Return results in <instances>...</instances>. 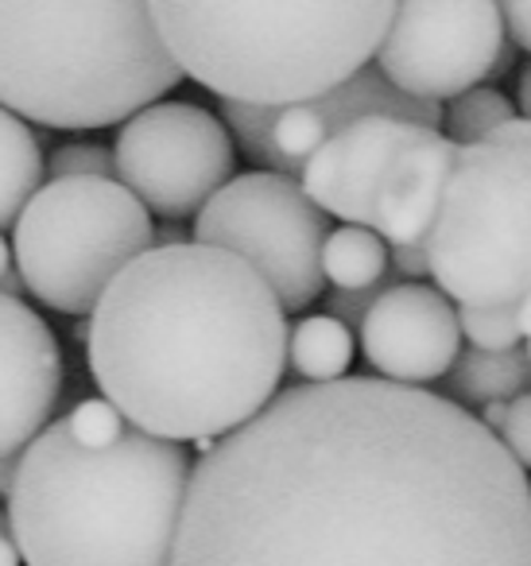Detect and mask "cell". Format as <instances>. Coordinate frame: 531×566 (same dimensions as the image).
<instances>
[{
    "label": "cell",
    "instance_id": "cell-9",
    "mask_svg": "<svg viewBox=\"0 0 531 566\" xmlns=\"http://www.w3.org/2000/svg\"><path fill=\"white\" fill-rule=\"evenodd\" d=\"M110 156L121 187L159 218H198L237 167L229 128L190 102H156L128 117Z\"/></svg>",
    "mask_w": 531,
    "mask_h": 566
},
{
    "label": "cell",
    "instance_id": "cell-25",
    "mask_svg": "<svg viewBox=\"0 0 531 566\" xmlns=\"http://www.w3.org/2000/svg\"><path fill=\"white\" fill-rule=\"evenodd\" d=\"M500 20H504V35L512 40V48L531 55V0H504L497 4Z\"/></svg>",
    "mask_w": 531,
    "mask_h": 566
},
{
    "label": "cell",
    "instance_id": "cell-13",
    "mask_svg": "<svg viewBox=\"0 0 531 566\" xmlns=\"http://www.w3.org/2000/svg\"><path fill=\"white\" fill-rule=\"evenodd\" d=\"M63 392V349L17 295H0V458H17L48 427Z\"/></svg>",
    "mask_w": 531,
    "mask_h": 566
},
{
    "label": "cell",
    "instance_id": "cell-17",
    "mask_svg": "<svg viewBox=\"0 0 531 566\" xmlns=\"http://www.w3.org/2000/svg\"><path fill=\"white\" fill-rule=\"evenodd\" d=\"M43 187V151L20 117L0 109V229L17 226L20 210Z\"/></svg>",
    "mask_w": 531,
    "mask_h": 566
},
{
    "label": "cell",
    "instance_id": "cell-19",
    "mask_svg": "<svg viewBox=\"0 0 531 566\" xmlns=\"http://www.w3.org/2000/svg\"><path fill=\"white\" fill-rule=\"evenodd\" d=\"M512 117H516L512 97H504L497 86H477V90H469V94L446 102L442 128H438V133L450 144H458V148H473V144L489 140V136Z\"/></svg>",
    "mask_w": 531,
    "mask_h": 566
},
{
    "label": "cell",
    "instance_id": "cell-16",
    "mask_svg": "<svg viewBox=\"0 0 531 566\" xmlns=\"http://www.w3.org/2000/svg\"><path fill=\"white\" fill-rule=\"evenodd\" d=\"M357 338L330 315H306L288 334V361L306 385H334L350 377Z\"/></svg>",
    "mask_w": 531,
    "mask_h": 566
},
{
    "label": "cell",
    "instance_id": "cell-1",
    "mask_svg": "<svg viewBox=\"0 0 531 566\" xmlns=\"http://www.w3.org/2000/svg\"><path fill=\"white\" fill-rule=\"evenodd\" d=\"M171 566H531V478L430 388L295 385L190 465Z\"/></svg>",
    "mask_w": 531,
    "mask_h": 566
},
{
    "label": "cell",
    "instance_id": "cell-6",
    "mask_svg": "<svg viewBox=\"0 0 531 566\" xmlns=\"http://www.w3.org/2000/svg\"><path fill=\"white\" fill-rule=\"evenodd\" d=\"M427 275L458 307L516 311L531 295V151L458 148L427 237Z\"/></svg>",
    "mask_w": 531,
    "mask_h": 566
},
{
    "label": "cell",
    "instance_id": "cell-15",
    "mask_svg": "<svg viewBox=\"0 0 531 566\" xmlns=\"http://www.w3.org/2000/svg\"><path fill=\"white\" fill-rule=\"evenodd\" d=\"M531 392V365L523 349L508 354H481V349H461L454 357L450 373L442 377V400L473 411L485 403H508L516 396Z\"/></svg>",
    "mask_w": 531,
    "mask_h": 566
},
{
    "label": "cell",
    "instance_id": "cell-18",
    "mask_svg": "<svg viewBox=\"0 0 531 566\" xmlns=\"http://www.w3.org/2000/svg\"><path fill=\"white\" fill-rule=\"evenodd\" d=\"M388 275V244L373 229H330L326 244H322V280L334 283V292H368Z\"/></svg>",
    "mask_w": 531,
    "mask_h": 566
},
{
    "label": "cell",
    "instance_id": "cell-32",
    "mask_svg": "<svg viewBox=\"0 0 531 566\" xmlns=\"http://www.w3.org/2000/svg\"><path fill=\"white\" fill-rule=\"evenodd\" d=\"M516 109H520V117H528L531 120V66L520 74V90H516Z\"/></svg>",
    "mask_w": 531,
    "mask_h": 566
},
{
    "label": "cell",
    "instance_id": "cell-20",
    "mask_svg": "<svg viewBox=\"0 0 531 566\" xmlns=\"http://www.w3.org/2000/svg\"><path fill=\"white\" fill-rule=\"evenodd\" d=\"M458 331L469 342V349L481 354H508L520 349V326H516V311H477L458 307Z\"/></svg>",
    "mask_w": 531,
    "mask_h": 566
},
{
    "label": "cell",
    "instance_id": "cell-12",
    "mask_svg": "<svg viewBox=\"0 0 531 566\" xmlns=\"http://www.w3.org/2000/svg\"><path fill=\"white\" fill-rule=\"evenodd\" d=\"M423 133H435V128H423L404 117H384V113L350 120L334 136H326V144L306 159L299 171V187L330 218L373 229L384 175L392 171L399 151L419 140Z\"/></svg>",
    "mask_w": 531,
    "mask_h": 566
},
{
    "label": "cell",
    "instance_id": "cell-7",
    "mask_svg": "<svg viewBox=\"0 0 531 566\" xmlns=\"http://www.w3.org/2000/svg\"><path fill=\"white\" fill-rule=\"evenodd\" d=\"M12 264L20 287L59 315H90L113 280L156 249L152 213L117 179H51L20 210Z\"/></svg>",
    "mask_w": 531,
    "mask_h": 566
},
{
    "label": "cell",
    "instance_id": "cell-33",
    "mask_svg": "<svg viewBox=\"0 0 531 566\" xmlns=\"http://www.w3.org/2000/svg\"><path fill=\"white\" fill-rule=\"evenodd\" d=\"M516 326H520V338L531 342V295L516 307Z\"/></svg>",
    "mask_w": 531,
    "mask_h": 566
},
{
    "label": "cell",
    "instance_id": "cell-10",
    "mask_svg": "<svg viewBox=\"0 0 531 566\" xmlns=\"http://www.w3.org/2000/svg\"><path fill=\"white\" fill-rule=\"evenodd\" d=\"M504 40L492 0H407L392 12L373 63L399 94L442 105L489 82Z\"/></svg>",
    "mask_w": 531,
    "mask_h": 566
},
{
    "label": "cell",
    "instance_id": "cell-30",
    "mask_svg": "<svg viewBox=\"0 0 531 566\" xmlns=\"http://www.w3.org/2000/svg\"><path fill=\"white\" fill-rule=\"evenodd\" d=\"M504 411H508V403H485L481 416H477V423H481L489 434H497L500 423H504Z\"/></svg>",
    "mask_w": 531,
    "mask_h": 566
},
{
    "label": "cell",
    "instance_id": "cell-11",
    "mask_svg": "<svg viewBox=\"0 0 531 566\" xmlns=\"http://www.w3.org/2000/svg\"><path fill=\"white\" fill-rule=\"evenodd\" d=\"M361 354L388 385L427 388L461 354L458 307L427 283H392L357 326Z\"/></svg>",
    "mask_w": 531,
    "mask_h": 566
},
{
    "label": "cell",
    "instance_id": "cell-8",
    "mask_svg": "<svg viewBox=\"0 0 531 566\" xmlns=\"http://www.w3.org/2000/svg\"><path fill=\"white\" fill-rule=\"evenodd\" d=\"M330 221L295 179L275 171L233 175L195 218V241L241 256L275 303L306 311L322 295V244Z\"/></svg>",
    "mask_w": 531,
    "mask_h": 566
},
{
    "label": "cell",
    "instance_id": "cell-23",
    "mask_svg": "<svg viewBox=\"0 0 531 566\" xmlns=\"http://www.w3.org/2000/svg\"><path fill=\"white\" fill-rule=\"evenodd\" d=\"M497 442L508 450V458H512L523 473H531V392L508 400V411H504V423H500V431H497Z\"/></svg>",
    "mask_w": 531,
    "mask_h": 566
},
{
    "label": "cell",
    "instance_id": "cell-29",
    "mask_svg": "<svg viewBox=\"0 0 531 566\" xmlns=\"http://www.w3.org/2000/svg\"><path fill=\"white\" fill-rule=\"evenodd\" d=\"M0 566H20V551H17V543H12L4 509H0Z\"/></svg>",
    "mask_w": 531,
    "mask_h": 566
},
{
    "label": "cell",
    "instance_id": "cell-24",
    "mask_svg": "<svg viewBox=\"0 0 531 566\" xmlns=\"http://www.w3.org/2000/svg\"><path fill=\"white\" fill-rule=\"evenodd\" d=\"M392 280H396V272H392L384 283H376V287H368V292H330L326 295V315L337 318V323H342L345 331L353 334L361 326V318H365V311L373 307L376 295L388 292V287H392Z\"/></svg>",
    "mask_w": 531,
    "mask_h": 566
},
{
    "label": "cell",
    "instance_id": "cell-31",
    "mask_svg": "<svg viewBox=\"0 0 531 566\" xmlns=\"http://www.w3.org/2000/svg\"><path fill=\"white\" fill-rule=\"evenodd\" d=\"M512 63H516V48L504 40V48H500V55H497V63H492V74H489V82H497V78H508L512 74Z\"/></svg>",
    "mask_w": 531,
    "mask_h": 566
},
{
    "label": "cell",
    "instance_id": "cell-27",
    "mask_svg": "<svg viewBox=\"0 0 531 566\" xmlns=\"http://www.w3.org/2000/svg\"><path fill=\"white\" fill-rule=\"evenodd\" d=\"M485 144H492V148H520V151H531V120L516 113V117L504 120V125H500L497 133H492Z\"/></svg>",
    "mask_w": 531,
    "mask_h": 566
},
{
    "label": "cell",
    "instance_id": "cell-14",
    "mask_svg": "<svg viewBox=\"0 0 531 566\" xmlns=\"http://www.w3.org/2000/svg\"><path fill=\"white\" fill-rule=\"evenodd\" d=\"M454 164H458V144L446 140L438 128L423 133L419 140L399 151L392 171L384 175L381 195H376L373 233L388 249L427 244L438 210H442L446 187H450Z\"/></svg>",
    "mask_w": 531,
    "mask_h": 566
},
{
    "label": "cell",
    "instance_id": "cell-28",
    "mask_svg": "<svg viewBox=\"0 0 531 566\" xmlns=\"http://www.w3.org/2000/svg\"><path fill=\"white\" fill-rule=\"evenodd\" d=\"M20 275H17V268H12V249H9V241L0 237V295H17L20 300Z\"/></svg>",
    "mask_w": 531,
    "mask_h": 566
},
{
    "label": "cell",
    "instance_id": "cell-22",
    "mask_svg": "<svg viewBox=\"0 0 531 566\" xmlns=\"http://www.w3.org/2000/svg\"><path fill=\"white\" fill-rule=\"evenodd\" d=\"M43 175H51V179H82V175L113 179V156L97 144H66L43 164Z\"/></svg>",
    "mask_w": 531,
    "mask_h": 566
},
{
    "label": "cell",
    "instance_id": "cell-3",
    "mask_svg": "<svg viewBox=\"0 0 531 566\" xmlns=\"http://www.w3.org/2000/svg\"><path fill=\"white\" fill-rule=\"evenodd\" d=\"M187 485L179 442L125 431L82 450L59 419L20 450L4 516L28 566H171Z\"/></svg>",
    "mask_w": 531,
    "mask_h": 566
},
{
    "label": "cell",
    "instance_id": "cell-26",
    "mask_svg": "<svg viewBox=\"0 0 531 566\" xmlns=\"http://www.w3.org/2000/svg\"><path fill=\"white\" fill-rule=\"evenodd\" d=\"M388 268L396 275H404L407 283H415L419 275H427V249H423V244H404V249H388Z\"/></svg>",
    "mask_w": 531,
    "mask_h": 566
},
{
    "label": "cell",
    "instance_id": "cell-4",
    "mask_svg": "<svg viewBox=\"0 0 531 566\" xmlns=\"http://www.w3.org/2000/svg\"><path fill=\"white\" fill-rule=\"evenodd\" d=\"M392 0H152L183 78L226 105L288 109L342 90L373 63Z\"/></svg>",
    "mask_w": 531,
    "mask_h": 566
},
{
    "label": "cell",
    "instance_id": "cell-5",
    "mask_svg": "<svg viewBox=\"0 0 531 566\" xmlns=\"http://www.w3.org/2000/svg\"><path fill=\"white\" fill-rule=\"evenodd\" d=\"M183 82L152 0L0 4V109L48 128L125 125Z\"/></svg>",
    "mask_w": 531,
    "mask_h": 566
},
{
    "label": "cell",
    "instance_id": "cell-34",
    "mask_svg": "<svg viewBox=\"0 0 531 566\" xmlns=\"http://www.w3.org/2000/svg\"><path fill=\"white\" fill-rule=\"evenodd\" d=\"M20 458V454H17ZM17 458H0V496H9L12 473H17Z\"/></svg>",
    "mask_w": 531,
    "mask_h": 566
},
{
    "label": "cell",
    "instance_id": "cell-21",
    "mask_svg": "<svg viewBox=\"0 0 531 566\" xmlns=\"http://www.w3.org/2000/svg\"><path fill=\"white\" fill-rule=\"evenodd\" d=\"M63 423L82 450H110V447H117L128 431V423L121 419V411L105 400H82L79 408L63 419Z\"/></svg>",
    "mask_w": 531,
    "mask_h": 566
},
{
    "label": "cell",
    "instance_id": "cell-35",
    "mask_svg": "<svg viewBox=\"0 0 531 566\" xmlns=\"http://www.w3.org/2000/svg\"><path fill=\"white\" fill-rule=\"evenodd\" d=\"M523 354H528V365H531V342H528V346H523Z\"/></svg>",
    "mask_w": 531,
    "mask_h": 566
},
{
    "label": "cell",
    "instance_id": "cell-2",
    "mask_svg": "<svg viewBox=\"0 0 531 566\" xmlns=\"http://www.w3.org/2000/svg\"><path fill=\"white\" fill-rule=\"evenodd\" d=\"M90 377L133 431L218 442L257 419L288 369V315L226 249L156 244L90 311Z\"/></svg>",
    "mask_w": 531,
    "mask_h": 566
}]
</instances>
